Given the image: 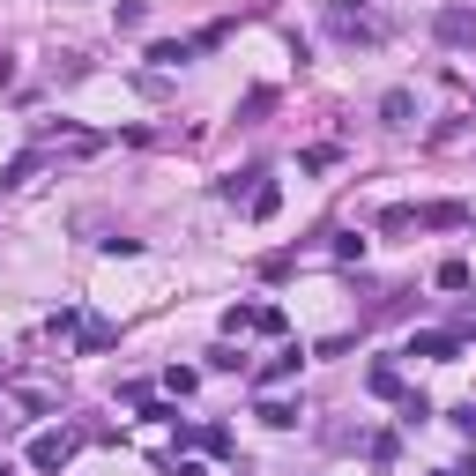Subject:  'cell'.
I'll list each match as a JSON object with an SVG mask.
<instances>
[{
	"label": "cell",
	"instance_id": "6da1fadb",
	"mask_svg": "<svg viewBox=\"0 0 476 476\" xmlns=\"http://www.w3.org/2000/svg\"><path fill=\"white\" fill-rule=\"evenodd\" d=\"M320 23H327V37H343V45H380V37H387L380 15L350 8V0H327V8H320Z\"/></svg>",
	"mask_w": 476,
	"mask_h": 476
},
{
	"label": "cell",
	"instance_id": "7a4b0ae2",
	"mask_svg": "<svg viewBox=\"0 0 476 476\" xmlns=\"http://www.w3.org/2000/svg\"><path fill=\"white\" fill-rule=\"evenodd\" d=\"M432 37H440V45H454V52H476V8H462V0H454V8H440V15H432Z\"/></svg>",
	"mask_w": 476,
	"mask_h": 476
},
{
	"label": "cell",
	"instance_id": "3957f363",
	"mask_svg": "<svg viewBox=\"0 0 476 476\" xmlns=\"http://www.w3.org/2000/svg\"><path fill=\"white\" fill-rule=\"evenodd\" d=\"M68 462H75V432H37L30 440V469L37 476H60Z\"/></svg>",
	"mask_w": 476,
	"mask_h": 476
},
{
	"label": "cell",
	"instance_id": "277c9868",
	"mask_svg": "<svg viewBox=\"0 0 476 476\" xmlns=\"http://www.w3.org/2000/svg\"><path fill=\"white\" fill-rule=\"evenodd\" d=\"M409 358H462V335H409Z\"/></svg>",
	"mask_w": 476,
	"mask_h": 476
},
{
	"label": "cell",
	"instance_id": "5b68a950",
	"mask_svg": "<svg viewBox=\"0 0 476 476\" xmlns=\"http://www.w3.org/2000/svg\"><path fill=\"white\" fill-rule=\"evenodd\" d=\"M298 365H305V350L291 343L283 358H268V372H261V387H283V380H298Z\"/></svg>",
	"mask_w": 476,
	"mask_h": 476
},
{
	"label": "cell",
	"instance_id": "8992f818",
	"mask_svg": "<svg viewBox=\"0 0 476 476\" xmlns=\"http://www.w3.org/2000/svg\"><path fill=\"white\" fill-rule=\"evenodd\" d=\"M409 112H417V97H409V90H387V97H380V119H387V127H409Z\"/></svg>",
	"mask_w": 476,
	"mask_h": 476
},
{
	"label": "cell",
	"instance_id": "52a82bcc",
	"mask_svg": "<svg viewBox=\"0 0 476 476\" xmlns=\"http://www.w3.org/2000/svg\"><path fill=\"white\" fill-rule=\"evenodd\" d=\"M194 52H201V37H172V45H149V60H164V68H186Z\"/></svg>",
	"mask_w": 476,
	"mask_h": 476
},
{
	"label": "cell",
	"instance_id": "ba28073f",
	"mask_svg": "<svg viewBox=\"0 0 476 476\" xmlns=\"http://www.w3.org/2000/svg\"><path fill=\"white\" fill-rule=\"evenodd\" d=\"M261 424H276V432H291V424H298V402H283V395H268V402H261Z\"/></svg>",
	"mask_w": 476,
	"mask_h": 476
},
{
	"label": "cell",
	"instance_id": "9c48e42d",
	"mask_svg": "<svg viewBox=\"0 0 476 476\" xmlns=\"http://www.w3.org/2000/svg\"><path fill=\"white\" fill-rule=\"evenodd\" d=\"M261 179H268V172H231V179H223V201H254Z\"/></svg>",
	"mask_w": 476,
	"mask_h": 476
},
{
	"label": "cell",
	"instance_id": "30bf717a",
	"mask_svg": "<svg viewBox=\"0 0 476 476\" xmlns=\"http://www.w3.org/2000/svg\"><path fill=\"white\" fill-rule=\"evenodd\" d=\"M112 343H119L112 320H82V350H112Z\"/></svg>",
	"mask_w": 476,
	"mask_h": 476
},
{
	"label": "cell",
	"instance_id": "8fae6325",
	"mask_svg": "<svg viewBox=\"0 0 476 476\" xmlns=\"http://www.w3.org/2000/svg\"><path fill=\"white\" fill-rule=\"evenodd\" d=\"M365 387H372V395H402V372H395V365H372Z\"/></svg>",
	"mask_w": 476,
	"mask_h": 476
},
{
	"label": "cell",
	"instance_id": "7c38bea8",
	"mask_svg": "<svg viewBox=\"0 0 476 476\" xmlns=\"http://www.w3.org/2000/svg\"><path fill=\"white\" fill-rule=\"evenodd\" d=\"M246 209H254V216H276V209H283V186H276V179H261V194L246 201Z\"/></svg>",
	"mask_w": 476,
	"mask_h": 476
},
{
	"label": "cell",
	"instance_id": "4fadbf2b",
	"mask_svg": "<svg viewBox=\"0 0 476 476\" xmlns=\"http://www.w3.org/2000/svg\"><path fill=\"white\" fill-rule=\"evenodd\" d=\"M440 291H469V261H440Z\"/></svg>",
	"mask_w": 476,
	"mask_h": 476
},
{
	"label": "cell",
	"instance_id": "5bb4252c",
	"mask_svg": "<svg viewBox=\"0 0 476 476\" xmlns=\"http://www.w3.org/2000/svg\"><path fill=\"white\" fill-rule=\"evenodd\" d=\"M402 424H409V432L432 424V402H424V395H402Z\"/></svg>",
	"mask_w": 476,
	"mask_h": 476
},
{
	"label": "cell",
	"instance_id": "9a60e30c",
	"mask_svg": "<svg viewBox=\"0 0 476 476\" xmlns=\"http://www.w3.org/2000/svg\"><path fill=\"white\" fill-rule=\"evenodd\" d=\"M454 432H462V440H476V402H462V409H454Z\"/></svg>",
	"mask_w": 476,
	"mask_h": 476
},
{
	"label": "cell",
	"instance_id": "2e32d148",
	"mask_svg": "<svg viewBox=\"0 0 476 476\" xmlns=\"http://www.w3.org/2000/svg\"><path fill=\"white\" fill-rule=\"evenodd\" d=\"M440 476H454V469H440Z\"/></svg>",
	"mask_w": 476,
	"mask_h": 476
}]
</instances>
